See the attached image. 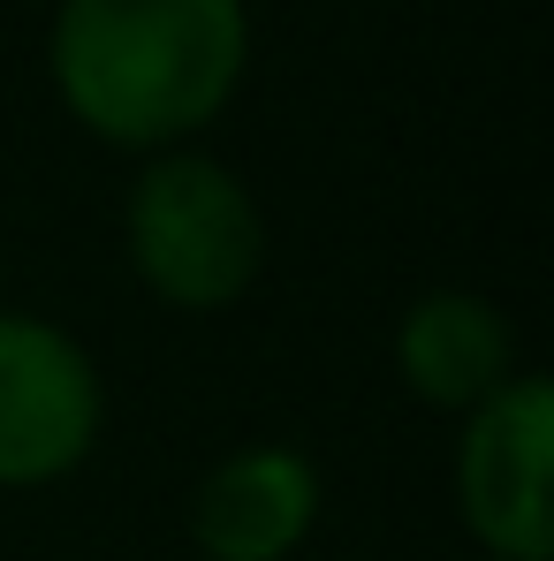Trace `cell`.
<instances>
[{
	"label": "cell",
	"mask_w": 554,
	"mask_h": 561,
	"mask_svg": "<svg viewBox=\"0 0 554 561\" xmlns=\"http://www.w3.org/2000/svg\"><path fill=\"white\" fill-rule=\"evenodd\" d=\"M122 259L137 288L183 319L236 311L267 274V213L213 152H152L122 197Z\"/></svg>",
	"instance_id": "obj_2"
},
{
	"label": "cell",
	"mask_w": 554,
	"mask_h": 561,
	"mask_svg": "<svg viewBox=\"0 0 554 561\" xmlns=\"http://www.w3.org/2000/svg\"><path fill=\"white\" fill-rule=\"evenodd\" d=\"M327 478L289 440H244L190 485V547L205 561H296L319 531Z\"/></svg>",
	"instance_id": "obj_5"
},
{
	"label": "cell",
	"mask_w": 554,
	"mask_h": 561,
	"mask_svg": "<svg viewBox=\"0 0 554 561\" xmlns=\"http://www.w3.org/2000/svg\"><path fill=\"white\" fill-rule=\"evenodd\" d=\"M251 77V0H61L46 84L106 152H183Z\"/></svg>",
	"instance_id": "obj_1"
},
{
	"label": "cell",
	"mask_w": 554,
	"mask_h": 561,
	"mask_svg": "<svg viewBox=\"0 0 554 561\" xmlns=\"http://www.w3.org/2000/svg\"><path fill=\"white\" fill-rule=\"evenodd\" d=\"M517 373H524L517 327H509V311L494 296L426 288V296L403 304V319H395V379H403L410 402H426L441 417H471Z\"/></svg>",
	"instance_id": "obj_6"
},
{
	"label": "cell",
	"mask_w": 554,
	"mask_h": 561,
	"mask_svg": "<svg viewBox=\"0 0 554 561\" xmlns=\"http://www.w3.org/2000/svg\"><path fill=\"white\" fill-rule=\"evenodd\" d=\"M106 433V379L92 350L38 319L0 304V493H46L92 463Z\"/></svg>",
	"instance_id": "obj_3"
},
{
	"label": "cell",
	"mask_w": 554,
	"mask_h": 561,
	"mask_svg": "<svg viewBox=\"0 0 554 561\" xmlns=\"http://www.w3.org/2000/svg\"><path fill=\"white\" fill-rule=\"evenodd\" d=\"M456 516L486 561H554V387L517 373L456 417Z\"/></svg>",
	"instance_id": "obj_4"
}]
</instances>
